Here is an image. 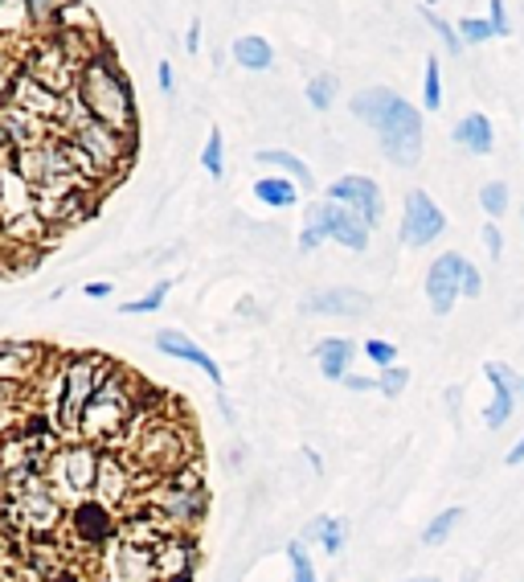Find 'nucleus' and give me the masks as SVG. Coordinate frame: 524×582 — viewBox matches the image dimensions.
I'll return each mask as SVG.
<instances>
[{"mask_svg":"<svg viewBox=\"0 0 524 582\" xmlns=\"http://www.w3.org/2000/svg\"><path fill=\"white\" fill-rule=\"evenodd\" d=\"M139 394V378L123 373V369L111 365L98 381L90 407L82 410V423H78V443L90 447H119L131 427H136V415H144L136 402Z\"/></svg>","mask_w":524,"mask_h":582,"instance_id":"f257e3e1","label":"nucleus"},{"mask_svg":"<svg viewBox=\"0 0 524 582\" xmlns=\"http://www.w3.org/2000/svg\"><path fill=\"white\" fill-rule=\"evenodd\" d=\"M74 95H78V103L87 107L90 119H98V124L119 132V136L136 140V98H131V87H127L123 70L111 58L95 54V58L82 66V74H78Z\"/></svg>","mask_w":524,"mask_h":582,"instance_id":"f03ea898","label":"nucleus"},{"mask_svg":"<svg viewBox=\"0 0 524 582\" xmlns=\"http://www.w3.org/2000/svg\"><path fill=\"white\" fill-rule=\"evenodd\" d=\"M107 369H111V361L87 353V357L62 361V365L46 378V415L54 418V427H58L62 435L78 439L82 410L90 407V398H95V389H98V381H103Z\"/></svg>","mask_w":524,"mask_h":582,"instance_id":"7ed1b4c3","label":"nucleus"},{"mask_svg":"<svg viewBox=\"0 0 524 582\" xmlns=\"http://www.w3.org/2000/svg\"><path fill=\"white\" fill-rule=\"evenodd\" d=\"M4 517L30 534H54L62 525V501L49 492L46 475H25L4 488Z\"/></svg>","mask_w":524,"mask_h":582,"instance_id":"20e7f679","label":"nucleus"},{"mask_svg":"<svg viewBox=\"0 0 524 582\" xmlns=\"http://www.w3.org/2000/svg\"><path fill=\"white\" fill-rule=\"evenodd\" d=\"M46 484L49 492L58 496V501H90L95 492V475H98V451L90 443H70V447H58L46 464Z\"/></svg>","mask_w":524,"mask_h":582,"instance_id":"39448f33","label":"nucleus"},{"mask_svg":"<svg viewBox=\"0 0 524 582\" xmlns=\"http://www.w3.org/2000/svg\"><path fill=\"white\" fill-rule=\"evenodd\" d=\"M324 238H336L344 243L349 251H365L369 246V226L360 222L352 210H344L340 201H316L308 205V214H303V234H300V251H316Z\"/></svg>","mask_w":524,"mask_h":582,"instance_id":"423d86ee","label":"nucleus"},{"mask_svg":"<svg viewBox=\"0 0 524 582\" xmlns=\"http://www.w3.org/2000/svg\"><path fill=\"white\" fill-rule=\"evenodd\" d=\"M377 136H381L385 156L398 168H414L418 160H422V116H418V107L406 103L401 95H398V103L389 107V116L381 119Z\"/></svg>","mask_w":524,"mask_h":582,"instance_id":"0eeeda50","label":"nucleus"},{"mask_svg":"<svg viewBox=\"0 0 524 582\" xmlns=\"http://www.w3.org/2000/svg\"><path fill=\"white\" fill-rule=\"evenodd\" d=\"M156 545H136L123 537H111L98 550V574L103 582H156Z\"/></svg>","mask_w":524,"mask_h":582,"instance_id":"6e6552de","label":"nucleus"},{"mask_svg":"<svg viewBox=\"0 0 524 582\" xmlns=\"http://www.w3.org/2000/svg\"><path fill=\"white\" fill-rule=\"evenodd\" d=\"M131 496H136V475H131V467H127L115 451H98V475H95L90 501H98V505H107L111 513H115Z\"/></svg>","mask_w":524,"mask_h":582,"instance_id":"1a4fd4ad","label":"nucleus"},{"mask_svg":"<svg viewBox=\"0 0 524 582\" xmlns=\"http://www.w3.org/2000/svg\"><path fill=\"white\" fill-rule=\"evenodd\" d=\"M443 230H447V218H443V210H438V205L430 201V193L414 189V193L406 197V218H401V243H406V246H430Z\"/></svg>","mask_w":524,"mask_h":582,"instance_id":"9d476101","label":"nucleus"},{"mask_svg":"<svg viewBox=\"0 0 524 582\" xmlns=\"http://www.w3.org/2000/svg\"><path fill=\"white\" fill-rule=\"evenodd\" d=\"M70 534H74V542L82 545V550H103V545L119 534L115 513H111L107 505H98V501H82V505H74V513H70Z\"/></svg>","mask_w":524,"mask_h":582,"instance_id":"9b49d317","label":"nucleus"},{"mask_svg":"<svg viewBox=\"0 0 524 582\" xmlns=\"http://www.w3.org/2000/svg\"><path fill=\"white\" fill-rule=\"evenodd\" d=\"M328 201H340L344 210H352V214L369 226V230L381 222V210H385V201H381V189L369 181V176H340V181L332 184Z\"/></svg>","mask_w":524,"mask_h":582,"instance_id":"f8f14e48","label":"nucleus"},{"mask_svg":"<svg viewBox=\"0 0 524 582\" xmlns=\"http://www.w3.org/2000/svg\"><path fill=\"white\" fill-rule=\"evenodd\" d=\"M463 254H443V259L430 262V275H427V295H430V308L438 316H447L459 300V271H463Z\"/></svg>","mask_w":524,"mask_h":582,"instance_id":"ddd939ff","label":"nucleus"},{"mask_svg":"<svg viewBox=\"0 0 524 582\" xmlns=\"http://www.w3.org/2000/svg\"><path fill=\"white\" fill-rule=\"evenodd\" d=\"M484 378L492 381V389H495V394H492V407L484 410V423H487L492 431H500V427L508 423V418H512L516 381H520V378H516V373L504 365V361H487V365H484Z\"/></svg>","mask_w":524,"mask_h":582,"instance_id":"4468645a","label":"nucleus"},{"mask_svg":"<svg viewBox=\"0 0 524 582\" xmlns=\"http://www.w3.org/2000/svg\"><path fill=\"white\" fill-rule=\"evenodd\" d=\"M156 349L168 353V357H176V361H185V365H197V369L205 373V378L214 381V386H222V369H217V361L209 357L205 349H197V345L185 337V332L160 329V332H156Z\"/></svg>","mask_w":524,"mask_h":582,"instance_id":"2eb2a0df","label":"nucleus"},{"mask_svg":"<svg viewBox=\"0 0 524 582\" xmlns=\"http://www.w3.org/2000/svg\"><path fill=\"white\" fill-rule=\"evenodd\" d=\"M303 308H308L311 316H365V312L373 308V300L365 295V291L332 287V291H316V295H308Z\"/></svg>","mask_w":524,"mask_h":582,"instance_id":"dca6fc26","label":"nucleus"},{"mask_svg":"<svg viewBox=\"0 0 524 582\" xmlns=\"http://www.w3.org/2000/svg\"><path fill=\"white\" fill-rule=\"evenodd\" d=\"M156 582H189L193 578V545L189 537H168L156 545Z\"/></svg>","mask_w":524,"mask_h":582,"instance_id":"f3484780","label":"nucleus"},{"mask_svg":"<svg viewBox=\"0 0 524 582\" xmlns=\"http://www.w3.org/2000/svg\"><path fill=\"white\" fill-rule=\"evenodd\" d=\"M352 353H357V345H352V340H344V337L320 340V345H316V361H320V373H324L328 381H344V378H349Z\"/></svg>","mask_w":524,"mask_h":582,"instance_id":"a211bd4d","label":"nucleus"},{"mask_svg":"<svg viewBox=\"0 0 524 582\" xmlns=\"http://www.w3.org/2000/svg\"><path fill=\"white\" fill-rule=\"evenodd\" d=\"M398 103V95L389 87H373V90H365V95H357L352 98V116L357 119H365L369 127H381V119L389 116V107Z\"/></svg>","mask_w":524,"mask_h":582,"instance_id":"6ab92c4d","label":"nucleus"},{"mask_svg":"<svg viewBox=\"0 0 524 582\" xmlns=\"http://www.w3.org/2000/svg\"><path fill=\"white\" fill-rule=\"evenodd\" d=\"M455 144H463L467 152L487 156L492 152V119L487 116H467L455 124Z\"/></svg>","mask_w":524,"mask_h":582,"instance_id":"aec40b11","label":"nucleus"},{"mask_svg":"<svg viewBox=\"0 0 524 582\" xmlns=\"http://www.w3.org/2000/svg\"><path fill=\"white\" fill-rule=\"evenodd\" d=\"M30 33H33L30 4H21V0H0V38L13 41V38H30Z\"/></svg>","mask_w":524,"mask_h":582,"instance_id":"412c9836","label":"nucleus"},{"mask_svg":"<svg viewBox=\"0 0 524 582\" xmlns=\"http://www.w3.org/2000/svg\"><path fill=\"white\" fill-rule=\"evenodd\" d=\"M254 197H258L262 205H271V210H292V205L300 201V189H295V181H283V176H266V181L254 184Z\"/></svg>","mask_w":524,"mask_h":582,"instance_id":"4be33fe9","label":"nucleus"},{"mask_svg":"<svg viewBox=\"0 0 524 582\" xmlns=\"http://www.w3.org/2000/svg\"><path fill=\"white\" fill-rule=\"evenodd\" d=\"M233 62L246 70H266L275 62V49L266 38H238L233 41Z\"/></svg>","mask_w":524,"mask_h":582,"instance_id":"5701e85b","label":"nucleus"},{"mask_svg":"<svg viewBox=\"0 0 524 582\" xmlns=\"http://www.w3.org/2000/svg\"><path fill=\"white\" fill-rule=\"evenodd\" d=\"M258 160L262 165H275V168H283V173L292 176L295 184H300V189H311V184H316V176H311V168L303 165L300 156L295 152H283V148H271V152H258Z\"/></svg>","mask_w":524,"mask_h":582,"instance_id":"b1692460","label":"nucleus"},{"mask_svg":"<svg viewBox=\"0 0 524 582\" xmlns=\"http://www.w3.org/2000/svg\"><path fill=\"white\" fill-rule=\"evenodd\" d=\"M308 537H316L328 553H340V545H344V521H336V517H320V521H311Z\"/></svg>","mask_w":524,"mask_h":582,"instance_id":"393cba45","label":"nucleus"},{"mask_svg":"<svg viewBox=\"0 0 524 582\" xmlns=\"http://www.w3.org/2000/svg\"><path fill=\"white\" fill-rule=\"evenodd\" d=\"M459 521H463V509H443V513H438L435 521H430L427 529H422V542H427V545L447 542V537H451V529H455Z\"/></svg>","mask_w":524,"mask_h":582,"instance_id":"a878e982","label":"nucleus"},{"mask_svg":"<svg viewBox=\"0 0 524 582\" xmlns=\"http://www.w3.org/2000/svg\"><path fill=\"white\" fill-rule=\"evenodd\" d=\"M479 205H484L487 218H504V210H508V184L504 181H487L484 189H479Z\"/></svg>","mask_w":524,"mask_h":582,"instance_id":"bb28decb","label":"nucleus"},{"mask_svg":"<svg viewBox=\"0 0 524 582\" xmlns=\"http://www.w3.org/2000/svg\"><path fill=\"white\" fill-rule=\"evenodd\" d=\"M165 300H168V283H156L152 291H148V295H139V300H127L123 308V316H139V312H160L165 308Z\"/></svg>","mask_w":524,"mask_h":582,"instance_id":"cd10ccee","label":"nucleus"},{"mask_svg":"<svg viewBox=\"0 0 524 582\" xmlns=\"http://www.w3.org/2000/svg\"><path fill=\"white\" fill-rule=\"evenodd\" d=\"M287 558H292V582H320V578H316V566H311L308 545H303V542L287 545Z\"/></svg>","mask_w":524,"mask_h":582,"instance_id":"c85d7f7f","label":"nucleus"},{"mask_svg":"<svg viewBox=\"0 0 524 582\" xmlns=\"http://www.w3.org/2000/svg\"><path fill=\"white\" fill-rule=\"evenodd\" d=\"M332 95H336V78L332 74H316L311 78V87H308V103L316 111H328L332 107Z\"/></svg>","mask_w":524,"mask_h":582,"instance_id":"c756f323","label":"nucleus"},{"mask_svg":"<svg viewBox=\"0 0 524 582\" xmlns=\"http://www.w3.org/2000/svg\"><path fill=\"white\" fill-rule=\"evenodd\" d=\"M201 165L209 176H222L225 173V148H222V132H209L205 140V152H201Z\"/></svg>","mask_w":524,"mask_h":582,"instance_id":"7c9ffc66","label":"nucleus"},{"mask_svg":"<svg viewBox=\"0 0 524 582\" xmlns=\"http://www.w3.org/2000/svg\"><path fill=\"white\" fill-rule=\"evenodd\" d=\"M492 21H479V17H463L459 21V41H467V46H479V41L492 38Z\"/></svg>","mask_w":524,"mask_h":582,"instance_id":"2f4dec72","label":"nucleus"},{"mask_svg":"<svg viewBox=\"0 0 524 582\" xmlns=\"http://www.w3.org/2000/svg\"><path fill=\"white\" fill-rule=\"evenodd\" d=\"M422 95H427V107L430 111L443 107V78H438V58H435V54L427 58V87H422Z\"/></svg>","mask_w":524,"mask_h":582,"instance_id":"473e14b6","label":"nucleus"},{"mask_svg":"<svg viewBox=\"0 0 524 582\" xmlns=\"http://www.w3.org/2000/svg\"><path fill=\"white\" fill-rule=\"evenodd\" d=\"M406 381H410V369H401V365H389L385 373L377 378V389L381 394H389V398H398L401 389H406Z\"/></svg>","mask_w":524,"mask_h":582,"instance_id":"72a5a7b5","label":"nucleus"},{"mask_svg":"<svg viewBox=\"0 0 524 582\" xmlns=\"http://www.w3.org/2000/svg\"><path fill=\"white\" fill-rule=\"evenodd\" d=\"M422 17H427V21H430V30H435V33H438V38H443V46H447V49H451V54H459V49H463V41H459V33H455V30H451V25H447V21H443V17H438V13H430V9H422Z\"/></svg>","mask_w":524,"mask_h":582,"instance_id":"f704fd0d","label":"nucleus"},{"mask_svg":"<svg viewBox=\"0 0 524 582\" xmlns=\"http://www.w3.org/2000/svg\"><path fill=\"white\" fill-rule=\"evenodd\" d=\"M365 357L369 361H377V365H393V361H398V349H393V345H389V340H381V337H373V340H365Z\"/></svg>","mask_w":524,"mask_h":582,"instance_id":"c9c22d12","label":"nucleus"},{"mask_svg":"<svg viewBox=\"0 0 524 582\" xmlns=\"http://www.w3.org/2000/svg\"><path fill=\"white\" fill-rule=\"evenodd\" d=\"M459 291H463V295H479V291H484V279H479V271L471 262H463V271H459Z\"/></svg>","mask_w":524,"mask_h":582,"instance_id":"e433bc0d","label":"nucleus"},{"mask_svg":"<svg viewBox=\"0 0 524 582\" xmlns=\"http://www.w3.org/2000/svg\"><path fill=\"white\" fill-rule=\"evenodd\" d=\"M484 243H487V254H492V259H500V251H504V234L495 230V222L484 226Z\"/></svg>","mask_w":524,"mask_h":582,"instance_id":"4c0bfd02","label":"nucleus"},{"mask_svg":"<svg viewBox=\"0 0 524 582\" xmlns=\"http://www.w3.org/2000/svg\"><path fill=\"white\" fill-rule=\"evenodd\" d=\"M487 21H492V30L500 33V38L508 33V9L500 4V0H492V13H487Z\"/></svg>","mask_w":524,"mask_h":582,"instance_id":"58836bf2","label":"nucleus"},{"mask_svg":"<svg viewBox=\"0 0 524 582\" xmlns=\"http://www.w3.org/2000/svg\"><path fill=\"white\" fill-rule=\"evenodd\" d=\"M344 386L360 394V389H377V378H365V373H349V378H344Z\"/></svg>","mask_w":524,"mask_h":582,"instance_id":"ea45409f","label":"nucleus"},{"mask_svg":"<svg viewBox=\"0 0 524 582\" xmlns=\"http://www.w3.org/2000/svg\"><path fill=\"white\" fill-rule=\"evenodd\" d=\"M82 291H87L90 300H107V295H111V283H87Z\"/></svg>","mask_w":524,"mask_h":582,"instance_id":"a19ab883","label":"nucleus"},{"mask_svg":"<svg viewBox=\"0 0 524 582\" xmlns=\"http://www.w3.org/2000/svg\"><path fill=\"white\" fill-rule=\"evenodd\" d=\"M156 74H160V87L173 90V66H168V62H160V66H156Z\"/></svg>","mask_w":524,"mask_h":582,"instance_id":"79ce46f5","label":"nucleus"},{"mask_svg":"<svg viewBox=\"0 0 524 582\" xmlns=\"http://www.w3.org/2000/svg\"><path fill=\"white\" fill-rule=\"evenodd\" d=\"M520 459H524V439H516V443H512V451H508V464H520Z\"/></svg>","mask_w":524,"mask_h":582,"instance_id":"37998d69","label":"nucleus"},{"mask_svg":"<svg viewBox=\"0 0 524 582\" xmlns=\"http://www.w3.org/2000/svg\"><path fill=\"white\" fill-rule=\"evenodd\" d=\"M516 398H524V378H520V381H516Z\"/></svg>","mask_w":524,"mask_h":582,"instance_id":"c03bdc74","label":"nucleus"},{"mask_svg":"<svg viewBox=\"0 0 524 582\" xmlns=\"http://www.w3.org/2000/svg\"><path fill=\"white\" fill-rule=\"evenodd\" d=\"M410 582H438V578H410Z\"/></svg>","mask_w":524,"mask_h":582,"instance_id":"a18cd8bd","label":"nucleus"}]
</instances>
